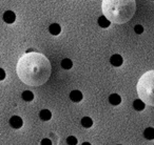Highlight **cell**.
Instances as JSON below:
<instances>
[{
	"instance_id": "obj_4",
	"label": "cell",
	"mask_w": 154,
	"mask_h": 145,
	"mask_svg": "<svg viewBox=\"0 0 154 145\" xmlns=\"http://www.w3.org/2000/svg\"><path fill=\"white\" fill-rule=\"evenodd\" d=\"M10 125L13 128H15V129H18V128L22 127L23 121H22V119L19 116H13V117L10 119Z\"/></svg>"
},
{
	"instance_id": "obj_12",
	"label": "cell",
	"mask_w": 154,
	"mask_h": 145,
	"mask_svg": "<svg viewBox=\"0 0 154 145\" xmlns=\"http://www.w3.org/2000/svg\"><path fill=\"white\" fill-rule=\"evenodd\" d=\"M39 118H40L42 121H49L52 118V114L48 109H42V111L39 113Z\"/></svg>"
},
{
	"instance_id": "obj_3",
	"label": "cell",
	"mask_w": 154,
	"mask_h": 145,
	"mask_svg": "<svg viewBox=\"0 0 154 145\" xmlns=\"http://www.w3.org/2000/svg\"><path fill=\"white\" fill-rule=\"evenodd\" d=\"M136 90L139 99L147 105L154 106V70L145 72L139 78Z\"/></svg>"
},
{
	"instance_id": "obj_2",
	"label": "cell",
	"mask_w": 154,
	"mask_h": 145,
	"mask_svg": "<svg viewBox=\"0 0 154 145\" xmlns=\"http://www.w3.org/2000/svg\"><path fill=\"white\" fill-rule=\"evenodd\" d=\"M101 7L103 15L117 24L128 22L136 11L135 0H103Z\"/></svg>"
},
{
	"instance_id": "obj_9",
	"label": "cell",
	"mask_w": 154,
	"mask_h": 145,
	"mask_svg": "<svg viewBox=\"0 0 154 145\" xmlns=\"http://www.w3.org/2000/svg\"><path fill=\"white\" fill-rule=\"evenodd\" d=\"M145 106H146V103L143 102L141 99H136V100H134V102H133V107H134V109L137 111H143Z\"/></svg>"
},
{
	"instance_id": "obj_18",
	"label": "cell",
	"mask_w": 154,
	"mask_h": 145,
	"mask_svg": "<svg viewBox=\"0 0 154 145\" xmlns=\"http://www.w3.org/2000/svg\"><path fill=\"white\" fill-rule=\"evenodd\" d=\"M134 31L136 34H141V33L143 32V28L141 25H138V24H137V25H135Z\"/></svg>"
},
{
	"instance_id": "obj_6",
	"label": "cell",
	"mask_w": 154,
	"mask_h": 145,
	"mask_svg": "<svg viewBox=\"0 0 154 145\" xmlns=\"http://www.w3.org/2000/svg\"><path fill=\"white\" fill-rule=\"evenodd\" d=\"M110 62H111V64L113 66H116V67H118V66H120L122 64L124 60H122V56L118 55V54H115V55H113L111 58H110Z\"/></svg>"
},
{
	"instance_id": "obj_20",
	"label": "cell",
	"mask_w": 154,
	"mask_h": 145,
	"mask_svg": "<svg viewBox=\"0 0 154 145\" xmlns=\"http://www.w3.org/2000/svg\"><path fill=\"white\" fill-rule=\"evenodd\" d=\"M45 143H48V144H52V142L50 140H48V139H43V140L41 141V144H45Z\"/></svg>"
},
{
	"instance_id": "obj_5",
	"label": "cell",
	"mask_w": 154,
	"mask_h": 145,
	"mask_svg": "<svg viewBox=\"0 0 154 145\" xmlns=\"http://www.w3.org/2000/svg\"><path fill=\"white\" fill-rule=\"evenodd\" d=\"M15 20H16V15L13 11L5 12V14H3V21L11 24V23H14Z\"/></svg>"
},
{
	"instance_id": "obj_14",
	"label": "cell",
	"mask_w": 154,
	"mask_h": 145,
	"mask_svg": "<svg viewBox=\"0 0 154 145\" xmlns=\"http://www.w3.org/2000/svg\"><path fill=\"white\" fill-rule=\"evenodd\" d=\"M21 98L26 102H30V101H32L34 99V94L31 90H24L21 94Z\"/></svg>"
},
{
	"instance_id": "obj_17",
	"label": "cell",
	"mask_w": 154,
	"mask_h": 145,
	"mask_svg": "<svg viewBox=\"0 0 154 145\" xmlns=\"http://www.w3.org/2000/svg\"><path fill=\"white\" fill-rule=\"evenodd\" d=\"M66 143H68V144L76 145V144H77V139L75 138V137L71 136V137H69V138L66 139Z\"/></svg>"
},
{
	"instance_id": "obj_13",
	"label": "cell",
	"mask_w": 154,
	"mask_h": 145,
	"mask_svg": "<svg viewBox=\"0 0 154 145\" xmlns=\"http://www.w3.org/2000/svg\"><path fill=\"white\" fill-rule=\"evenodd\" d=\"M143 136L147 140H153L154 139V128L153 127H148L143 132Z\"/></svg>"
},
{
	"instance_id": "obj_19",
	"label": "cell",
	"mask_w": 154,
	"mask_h": 145,
	"mask_svg": "<svg viewBox=\"0 0 154 145\" xmlns=\"http://www.w3.org/2000/svg\"><path fill=\"white\" fill-rule=\"evenodd\" d=\"M5 72L3 68L0 67V81H2V80H5Z\"/></svg>"
},
{
	"instance_id": "obj_10",
	"label": "cell",
	"mask_w": 154,
	"mask_h": 145,
	"mask_svg": "<svg viewBox=\"0 0 154 145\" xmlns=\"http://www.w3.org/2000/svg\"><path fill=\"white\" fill-rule=\"evenodd\" d=\"M49 31H50V33H51L52 35H54V36H57V35H59L60 32H61V28H60L59 24L53 23V24H51V25L49 26Z\"/></svg>"
},
{
	"instance_id": "obj_15",
	"label": "cell",
	"mask_w": 154,
	"mask_h": 145,
	"mask_svg": "<svg viewBox=\"0 0 154 145\" xmlns=\"http://www.w3.org/2000/svg\"><path fill=\"white\" fill-rule=\"evenodd\" d=\"M61 66H62V68H64V70H70V68H72V66H73L72 60L69 59V58L63 59L61 61Z\"/></svg>"
},
{
	"instance_id": "obj_16",
	"label": "cell",
	"mask_w": 154,
	"mask_h": 145,
	"mask_svg": "<svg viewBox=\"0 0 154 145\" xmlns=\"http://www.w3.org/2000/svg\"><path fill=\"white\" fill-rule=\"evenodd\" d=\"M82 125L84 126V127H86V128L91 127V126L93 125L92 119H91V118H89V117H84L82 119Z\"/></svg>"
},
{
	"instance_id": "obj_8",
	"label": "cell",
	"mask_w": 154,
	"mask_h": 145,
	"mask_svg": "<svg viewBox=\"0 0 154 145\" xmlns=\"http://www.w3.org/2000/svg\"><path fill=\"white\" fill-rule=\"evenodd\" d=\"M97 22H98L99 26L103 28H107L110 26V24H111V21H110L109 19H108L107 17H106L105 15L103 16H100V17L98 18V20H97Z\"/></svg>"
},
{
	"instance_id": "obj_11",
	"label": "cell",
	"mask_w": 154,
	"mask_h": 145,
	"mask_svg": "<svg viewBox=\"0 0 154 145\" xmlns=\"http://www.w3.org/2000/svg\"><path fill=\"white\" fill-rule=\"evenodd\" d=\"M109 102L111 103L112 105H118L122 102V98H120L119 95L112 94V95H110V97H109Z\"/></svg>"
},
{
	"instance_id": "obj_1",
	"label": "cell",
	"mask_w": 154,
	"mask_h": 145,
	"mask_svg": "<svg viewBox=\"0 0 154 145\" xmlns=\"http://www.w3.org/2000/svg\"><path fill=\"white\" fill-rule=\"evenodd\" d=\"M17 72L24 83L32 86L41 85L49 80L51 63L42 54H26L18 62Z\"/></svg>"
},
{
	"instance_id": "obj_7",
	"label": "cell",
	"mask_w": 154,
	"mask_h": 145,
	"mask_svg": "<svg viewBox=\"0 0 154 145\" xmlns=\"http://www.w3.org/2000/svg\"><path fill=\"white\" fill-rule=\"evenodd\" d=\"M82 98H84V96H82V92H79V90H73V92H71L70 99L73 102H80L82 100Z\"/></svg>"
}]
</instances>
